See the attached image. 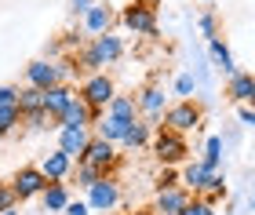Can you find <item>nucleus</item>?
Segmentation results:
<instances>
[{
    "label": "nucleus",
    "instance_id": "7ed1b4c3",
    "mask_svg": "<svg viewBox=\"0 0 255 215\" xmlns=\"http://www.w3.org/2000/svg\"><path fill=\"white\" fill-rule=\"evenodd\" d=\"M204 124V109L193 103V99H179V103H171L168 109H164V128H171V131H197Z\"/></svg>",
    "mask_w": 255,
    "mask_h": 215
},
{
    "label": "nucleus",
    "instance_id": "a19ab883",
    "mask_svg": "<svg viewBox=\"0 0 255 215\" xmlns=\"http://www.w3.org/2000/svg\"><path fill=\"white\" fill-rule=\"evenodd\" d=\"M212 215H223V212H212Z\"/></svg>",
    "mask_w": 255,
    "mask_h": 215
},
{
    "label": "nucleus",
    "instance_id": "2eb2a0df",
    "mask_svg": "<svg viewBox=\"0 0 255 215\" xmlns=\"http://www.w3.org/2000/svg\"><path fill=\"white\" fill-rule=\"evenodd\" d=\"M73 99H77V88H73V84H55V88L44 92V109H48L51 117H62Z\"/></svg>",
    "mask_w": 255,
    "mask_h": 215
},
{
    "label": "nucleus",
    "instance_id": "c9c22d12",
    "mask_svg": "<svg viewBox=\"0 0 255 215\" xmlns=\"http://www.w3.org/2000/svg\"><path fill=\"white\" fill-rule=\"evenodd\" d=\"M237 117H241V124H248V128H255V109H252L248 103H241V113H237Z\"/></svg>",
    "mask_w": 255,
    "mask_h": 215
},
{
    "label": "nucleus",
    "instance_id": "9b49d317",
    "mask_svg": "<svg viewBox=\"0 0 255 215\" xmlns=\"http://www.w3.org/2000/svg\"><path fill=\"white\" fill-rule=\"evenodd\" d=\"M193 194H190V190L186 186H168V190H157V197H153V212L157 215H179L182 212V205H186V201H190Z\"/></svg>",
    "mask_w": 255,
    "mask_h": 215
},
{
    "label": "nucleus",
    "instance_id": "f704fd0d",
    "mask_svg": "<svg viewBox=\"0 0 255 215\" xmlns=\"http://www.w3.org/2000/svg\"><path fill=\"white\" fill-rule=\"evenodd\" d=\"M18 201H15V194H11V186H0V212L4 208H15Z\"/></svg>",
    "mask_w": 255,
    "mask_h": 215
},
{
    "label": "nucleus",
    "instance_id": "a211bd4d",
    "mask_svg": "<svg viewBox=\"0 0 255 215\" xmlns=\"http://www.w3.org/2000/svg\"><path fill=\"white\" fill-rule=\"evenodd\" d=\"M149 139H153V135H149V124L135 117L131 124H128V131H124L121 146H124V150H142V146H149Z\"/></svg>",
    "mask_w": 255,
    "mask_h": 215
},
{
    "label": "nucleus",
    "instance_id": "4c0bfd02",
    "mask_svg": "<svg viewBox=\"0 0 255 215\" xmlns=\"http://www.w3.org/2000/svg\"><path fill=\"white\" fill-rule=\"evenodd\" d=\"M0 215H18V212H15V208H4V212H0Z\"/></svg>",
    "mask_w": 255,
    "mask_h": 215
},
{
    "label": "nucleus",
    "instance_id": "f8f14e48",
    "mask_svg": "<svg viewBox=\"0 0 255 215\" xmlns=\"http://www.w3.org/2000/svg\"><path fill=\"white\" fill-rule=\"evenodd\" d=\"M37 168H40L44 175H48V183H62V179H69V172H73V157L62 153L59 146H55L51 153H44V157H40V164H37Z\"/></svg>",
    "mask_w": 255,
    "mask_h": 215
},
{
    "label": "nucleus",
    "instance_id": "7c9ffc66",
    "mask_svg": "<svg viewBox=\"0 0 255 215\" xmlns=\"http://www.w3.org/2000/svg\"><path fill=\"white\" fill-rule=\"evenodd\" d=\"M197 26H201V33H204L208 40H212V37H219V22H215V15H212V11H204V15L197 18Z\"/></svg>",
    "mask_w": 255,
    "mask_h": 215
},
{
    "label": "nucleus",
    "instance_id": "b1692460",
    "mask_svg": "<svg viewBox=\"0 0 255 215\" xmlns=\"http://www.w3.org/2000/svg\"><path fill=\"white\" fill-rule=\"evenodd\" d=\"M18 109H22V113L44 109V92H40V88H33V84H26V88L18 92Z\"/></svg>",
    "mask_w": 255,
    "mask_h": 215
},
{
    "label": "nucleus",
    "instance_id": "ea45409f",
    "mask_svg": "<svg viewBox=\"0 0 255 215\" xmlns=\"http://www.w3.org/2000/svg\"><path fill=\"white\" fill-rule=\"evenodd\" d=\"M248 106H252V109H255V95H252V103H248Z\"/></svg>",
    "mask_w": 255,
    "mask_h": 215
},
{
    "label": "nucleus",
    "instance_id": "bb28decb",
    "mask_svg": "<svg viewBox=\"0 0 255 215\" xmlns=\"http://www.w3.org/2000/svg\"><path fill=\"white\" fill-rule=\"evenodd\" d=\"M102 175H106V172H102V168H95V164H88V161H77V186H95L99 183V179Z\"/></svg>",
    "mask_w": 255,
    "mask_h": 215
},
{
    "label": "nucleus",
    "instance_id": "58836bf2",
    "mask_svg": "<svg viewBox=\"0 0 255 215\" xmlns=\"http://www.w3.org/2000/svg\"><path fill=\"white\" fill-rule=\"evenodd\" d=\"M135 215H157V212H135Z\"/></svg>",
    "mask_w": 255,
    "mask_h": 215
},
{
    "label": "nucleus",
    "instance_id": "cd10ccee",
    "mask_svg": "<svg viewBox=\"0 0 255 215\" xmlns=\"http://www.w3.org/2000/svg\"><path fill=\"white\" fill-rule=\"evenodd\" d=\"M22 124V109L18 106H4L0 109V135H11Z\"/></svg>",
    "mask_w": 255,
    "mask_h": 215
},
{
    "label": "nucleus",
    "instance_id": "423d86ee",
    "mask_svg": "<svg viewBox=\"0 0 255 215\" xmlns=\"http://www.w3.org/2000/svg\"><path fill=\"white\" fill-rule=\"evenodd\" d=\"M121 205V186L113 175H102L95 186H88V208L91 212H113Z\"/></svg>",
    "mask_w": 255,
    "mask_h": 215
},
{
    "label": "nucleus",
    "instance_id": "f257e3e1",
    "mask_svg": "<svg viewBox=\"0 0 255 215\" xmlns=\"http://www.w3.org/2000/svg\"><path fill=\"white\" fill-rule=\"evenodd\" d=\"M121 26L135 37H157V4L153 0H131L121 7Z\"/></svg>",
    "mask_w": 255,
    "mask_h": 215
},
{
    "label": "nucleus",
    "instance_id": "412c9836",
    "mask_svg": "<svg viewBox=\"0 0 255 215\" xmlns=\"http://www.w3.org/2000/svg\"><path fill=\"white\" fill-rule=\"evenodd\" d=\"M40 201H44V212H62L69 205L66 183H48V186H44V194H40Z\"/></svg>",
    "mask_w": 255,
    "mask_h": 215
},
{
    "label": "nucleus",
    "instance_id": "dca6fc26",
    "mask_svg": "<svg viewBox=\"0 0 255 215\" xmlns=\"http://www.w3.org/2000/svg\"><path fill=\"white\" fill-rule=\"evenodd\" d=\"M226 95L234 99V103H252L255 95V73H230V84H226Z\"/></svg>",
    "mask_w": 255,
    "mask_h": 215
},
{
    "label": "nucleus",
    "instance_id": "6e6552de",
    "mask_svg": "<svg viewBox=\"0 0 255 215\" xmlns=\"http://www.w3.org/2000/svg\"><path fill=\"white\" fill-rule=\"evenodd\" d=\"M135 106H138V117H142V120H160L164 109H168L164 88H160V84H146L142 92L135 95Z\"/></svg>",
    "mask_w": 255,
    "mask_h": 215
},
{
    "label": "nucleus",
    "instance_id": "473e14b6",
    "mask_svg": "<svg viewBox=\"0 0 255 215\" xmlns=\"http://www.w3.org/2000/svg\"><path fill=\"white\" fill-rule=\"evenodd\" d=\"M4 106H18V88L0 84V109H4Z\"/></svg>",
    "mask_w": 255,
    "mask_h": 215
},
{
    "label": "nucleus",
    "instance_id": "9d476101",
    "mask_svg": "<svg viewBox=\"0 0 255 215\" xmlns=\"http://www.w3.org/2000/svg\"><path fill=\"white\" fill-rule=\"evenodd\" d=\"M113 22H117V15H113V7L106 4V0H95V4L80 15V26H84L88 37H99V33L113 29Z\"/></svg>",
    "mask_w": 255,
    "mask_h": 215
},
{
    "label": "nucleus",
    "instance_id": "6ab92c4d",
    "mask_svg": "<svg viewBox=\"0 0 255 215\" xmlns=\"http://www.w3.org/2000/svg\"><path fill=\"white\" fill-rule=\"evenodd\" d=\"M208 55H212V62H215V70L219 73H237V66H234V55H230V48H226V40H219V37H212L208 40Z\"/></svg>",
    "mask_w": 255,
    "mask_h": 215
},
{
    "label": "nucleus",
    "instance_id": "72a5a7b5",
    "mask_svg": "<svg viewBox=\"0 0 255 215\" xmlns=\"http://www.w3.org/2000/svg\"><path fill=\"white\" fill-rule=\"evenodd\" d=\"M91 208H88V201H69V205L62 208V215H88Z\"/></svg>",
    "mask_w": 255,
    "mask_h": 215
},
{
    "label": "nucleus",
    "instance_id": "2f4dec72",
    "mask_svg": "<svg viewBox=\"0 0 255 215\" xmlns=\"http://www.w3.org/2000/svg\"><path fill=\"white\" fill-rule=\"evenodd\" d=\"M168 186H179V172H175V164H164V172H160V179H157V190H168Z\"/></svg>",
    "mask_w": 255,
    "mask_h": 215
},
{
    "label": "nucleus",
    "instance_id": "c85d7f7f",
    "mask_svg": "<svg viewBox=\"0 0 255 215\" xmlns=\"http://www.w3.org/2000/svg\"><path fill=\"white\" fill-rule=\"evenodd\" d=\"M212 212H215V205H208L204 197H197V194H193L186 205H182V212H179V215H212Z\"/></svg>",
    "mask_w": 255,
    "mask_h": 215
},
{
    "label": "nucleus",
    "instance_id": "a878e982",
    "mask_svg": "<svg viewBox=\"0 0 255 215\" xmlns=\"http://www.w3.org/2000/svg\"><path fill=\"white\" fill-rule=\"evenodd\" d=\"M77 66H80L84 73H99V70H102V59H99V51L91 48V40L77 48Z\"/></svg>",
    "mask_w": 255,
    "mask_h": 215
},
{
    "label": "nucleus",
    "instance_id": "20e7f679",
    "mask_svg": "<svg viewBox=\"0 0 255 215\" xmlns=\"http://www.w3.org/2000/svg\"><path fill=\"white\" fill-rule=\"evenodd\" d=\"M80 161H88V164L102 168V172H106V175H113V168L121 164L117 142H110V139H99V135L91 131V139H88V146H84V157H80Z\"/></svg>",
    "mask_w": 255,
    "mask_h": 215
},
{
    "label": "nucleus",
    "instance_id": "1a4fd4ad",
    "mask_svg": "<svg viewBox=\"0 0 255 215\" xmlns=\"http://www.w3.org/2000/svg\"><path fill=\"white\" fill-rule=\"evenodd\" d=\"M26 84L40 88V92H48V88L66 84V81H62V70H59V62H55V59H37V62L26 66Z\"/></svg>",
    "mask_w": 255,
    "mask_h": 215
},
{
    "label": "nucleus",
    "instance_id": "f03ea898",
    "mask_svg": "<svg viewBox=\"0 0 255 215\" xmlns=\"http://www.w3.org/2000/svg\"><path fill=\"white\" fill-rule=\"evenodd\" d=\"M153 153L160 164H182L190 157V146H186V135L182 131H171L164 124H157V139H153Z\"/></svg>",
    "mask_w": 255,
    "mask_h": 215
},
{
    "label": "nucleus",
    "instance_id": "39448f33",
    "mask_svg": "<svg viewBox=\"0 0 255 215\" xmlns=\"http://www.w3.org/2000/svg\"><path fill=\"white\" fill-rule=\"evenodd\" d=\"M80 99H84L88 106H99V109H106V103L113 95H117V84H113V77H106V73H88L84 77V84H80V92H77Z\"/></svg>",
    "mask_w": 255,
    "mask_h": 215
},
{
    "label": "nucleus",
    "instance_id": "4be33fe9",
    "mask_svg": "<svg viewBox=\"0 0 255 215\" xmlns=\"http://www.w3.org/2000/svg\"><path fill=\"white\" fill-rule=\"evenodd\" d=\"M106 113H110V117H121V120H135L138 117V106H135L131 95H113L106 103Z\"/></svg>",
    "mask_w": 255,
    "mask_h": 215
},
{
    "label": "nucleus",
    "instance_id": "aec40b11",
    "mask_svg": "<svg viewBox=\"0 0 255 215\" xmlns=\"http://www.w3.org/2000/svg\"><path fill=\"white\" fill-rule=\"evenodd\" d=\"M208 175H212V172H208V168H204L201 161H193V164H186V168H182V175H179V183H182V186H186V190H190V194H201V190L208 186Z\"/></svg>",
    "mask_w": 255,
    "mask_h": 215
},
{
    "label": "nucleus",
    "instance_id": "ddd939ff",
    "mask_svg": "<svg viewBox=\"0 0 255 215\" xmlns=\"http://www.w3.org/2000/svg\"><path fill=\"white\" fill-rule=\"evenodd\" d=\"M91 48L99 51L102 66H113V62H121V59H124V40H121V37H113V29L99 33V37H91Z\"/></svg>",
    "mask_w": 255,
    "mask_h": 215
},
{
    "label": "nucleus",
    "instance_id": "f3484780",
    "mask_svg": "<svg viewBox=\"0 0 255 215\" xmlns=\"http://www.w3.org/2000/svg\"><path fill=\"white\" fill-rule=\"evenodd\" d=\"M128 124H131V120H121V117H110V113H106V117H102L99 124H91V131H95L99 139H110V142H117V146H121L124 131H128Z\"/></svg>",
    "mask_w": 255,
    "mask_h": 215
},
{
    "label": "nucleus",
    "instance_id": "4468645a",
    "mask_svg": "<svg viewBox=\"0 0 255 215\" xmlns=\"http://www.w3.org/2000/svg\"><path fill=\"white\" fill-rule=\"evenodd\" d=\"M91 139V128H59V150L69 153L73 161L84 157V146Z\"/></svg>",
    "mask_w": 255,
    "mask_h": 215
},
{
    "label": "nucleus",
    "instance_id": "5701e85b",
    "mask_svg": "<svg viewBox=\"0 0 255 215\" xmlns=\"http://www.w3.org/2000/svg\"><path fill=\"white\" fill-rule=\"evenodd\" d=\"M201 164L208 168V172H219V164H223V139H219V135H212V139L204 142Z\"/></svg>",
    "mask_w": 255,
    "mask_h": 215
},
{
    "label": "nucleus",
    "instance_id": "393cba45",
    "mask_svg": "<svg viewBox=\"0 0 255 215\" xmlns=\"http://www.w3.org/2000/svg\"><path fill=\"white\" fill-rule=\"evenodd\" d=\"M197 197H204L208 205H215L219 197H226V175H223V172H212V175H208V186H204Z\"/></svg>",
    "mask_w": 255,
    "mask_h": 215
},
{
    "label": "nucleus",
    "instance_id": "e433bc0d",
    "mask_svg": "<svg viewBox=\"0 0 255 215\" xmlns=\"http://www.w3.org/2000/svg\"><path fill=\"white\" fill-rule=\"evenodd\" d=\"M91 4H95V0H69V11H73V15L80 18V15H84V11H88Z\"/></svg>",
    "mask_w": 255,
    "mask_h": 215
},
{
    "label": "nucleus",
    "instance_id": "c756f323",
    "mask_svg": "<svg viewBox=\"0 0 255 215\" xmlns=\"http://www.w3.org/2000/svg\"><path fill=\"white\" fill-rule=\"evenodd\" d=\"M197 92V77L193 73H182L179 81H175V95H182V99H190Z\"/></svg>",
    "mask_w": 255,
    "mask_h": 215
},
{
    "label": "nucleus",
    "instance_id": "0eeeda50",
    "mask_svg": "<svg viewBox=\"0 0 255 215\" xmlns=\"http://www.w3.org/2000/svg\"><path fill=\"white\" fill-rule=\"evenodd\" d=\"M44 186H48V175H44L40 168H18V175L11 179V194H15V201H33V197H40Z\"/></svg>",
    "mask_w": 255,
    "mask_h": 215
}]
</instances>
